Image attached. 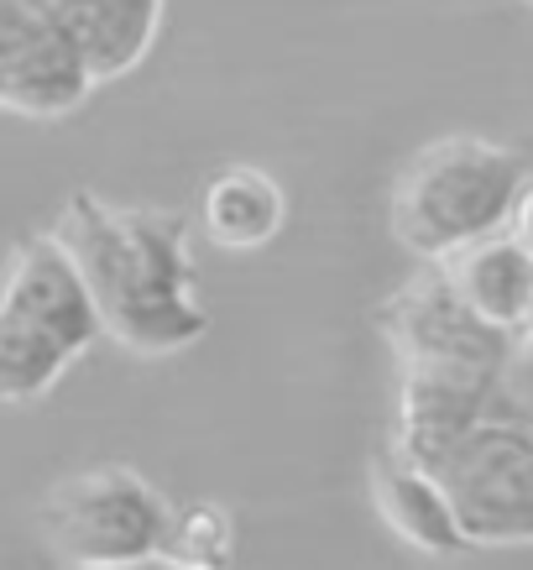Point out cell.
<instances>
[{
	"label": "cell",
	"instance_id": "obj_1",
	"mask_svg": "<svg viewBox=\"0 0 533 570\" xmlns=\"http://www.w3.org/2000/svg\"><path fill=\"white\" fill-rule=\"evenodd\" d=\"M52 236L69 246L116 346L131 356H172L205 341L209 309L199 304L189 220L178 209L110 205L79 189L63 199Z\"/></svg>",
	"mask_w": 533,
	"mask_h": 570
},
{
	"label": "cell",
	"instance_id": "obj_15",
	"mask_svg": "<svg viewBox=\"0 0 533 570\" xmlns=\"http://www.w3.org/2000/svg\"><path fill=\"white\" fill-rule=\"evenodd\" d=\"M141 570H205V566H189V560H172V554H157V560H141Z\"/></svg>",
	"mask_w": 533,
	"mask_h": 570
},
{
	"label": "cell",
	"instance_id": "obj_10",
	"mask_svg": "<svg viewBox=\"0 0 533 570\" xmlns=\"http://www.w3.org/2000/svg\"><path fill=\"white\" fill-rule=\"evenodd\" d=\"M168 0H89L69 17V32L85 52L95 85H116L152 52Z\"/></svg>",
	"mask_w": 533,
	"mask_h": 570
},
{
	"label": "cell",
	"instance_id": "obj_3",
	"mask_svg": "<svg viewBox=\"0 0 533 570\" xmlns=\"http://www.w3.org/2000/svg\"><path fill=\"white\" fill-rule=\"evenodd\" d=\"M105 335L69 246L37 230L0 273V409L48 397Z\"/></svg>",
	"mask_w": 533,
	"mask_h": 570
},
{
	"label": "cell",
	"instance_id": "obj_16",
	"mask_svg": "<svg viewBox=\"0 0 533 570\" xmlns=\"http://www.w3.org/2000/svg\"><path fill=\"white\" fill-rule=\"evenodd\" d=\"M529 6H533V0H529Z\"/></svg>",
	"mask_w": 533,
	"mask_h": 570
},
{
	"label": "cell",
	"instance_id": "obj_5",
	"mask_svg": "<svg viewBox=\"0 0 533 570\" xmlns=\"http://www.w3.org/2000/svg\"><path fill=\"white\" fill-rule=\"evenodd\" d=\"M445 476L450 498L461 508L471 550L492 544H533V430L507 414H492L482 424L440 450L430 461Z\"/></svg>",
	"mask_w": 533,
	"mask_h": 570
},
{
	"label": "cell",
	"instance_id": "obj_7",
	"mask_svg": "<svg viewBox=\"0 0 533 570\" xmlns=\"http://www.w3.org/2000/svg\"><path fill=\"white\" fill-rule=\"evenodd\" d=\"M372 502H377L382 523H387L408 550L434 554V560L471 550L461 508L450 498L445 476L413 445H403L397 434H387L377 445V455H372Z\"/></svg>",
	"mask_w": 533,
	"mask_h": 570
},
{
	"label": "cell",
	"instance_id": "obj_6",
	"mask_svg": "<svg viewBox=\"0 0 533 570\" xmlns=\"http://www.w3.org/2000/svg\"><path fill=\"white\" fill-rule=\"evenodd\" d=\"M85 52L63 21L32 0H0V110L27 121H63L95 95Z\"/></svg>",
	"mask_w": 533,
	"mask_h": 570
},
{
	"label": "cell",
	"instance_id": "obj_12",
	"mask_svg": "<svg viewBox=\"0 0 533 570\" xmlns=\"http://www.w3.org/2000/svg\"><path fill=\"white\" fill-rule=\"evenodd\" d=\"M497 414H507V419H517V424H529V430H533V320L517 330L513 346H507Z\"/></svg>",
	"mask_w": 533,
	"mask_h": 570
},
{
	"label": "cell",
	"instance_id": "obj_14",
	"mask_svg": "<svg viewBox=\"0 0 533 570\" xmlns=\"http://www.w3.org/2000/svg\"><path fill=\"white\" fill-rule=\"evenodd\" d=\"M37 11H48L52 21H63V27H69V17L73 11H79V6H89V0H32Z\"/></svg>",
	"mask_w": 533,
	"mask_h": 570
},
{
	"label": "cell",
	"instance_id": "obj_11",
	"mask_svg": "<svg viewBox=\"0 0 533 570\" xmlns=\"http://www.w3.org/2000/svg\"><path fill=\"white\" fill-rule=\"evenodd\" d=\"M162 554L205 570H230V560H236V519L225 513L220 502H189V508H178Z\"/></svg>",
	"mask_w": 533,
	"mask_h": 570
},
{
	"label": "cell",
	"instance_id": "obj_9",
	"mask_svg": "<svg viewBox=\"0 0 533 570\" xmlns=\"http://www.w3.org/2000/svg\"><path fill=\"white\" fill-rule=\"evenodd\" d=\"M199 225L205 242L230 257H251L261 246H273L288 225V189L277 184L257 163H230L205 184L199 199Z\"/></svg>",
	"mask_w": 533,
	"mask_h": 570
},
{
	"label": "cell",
	"instance_id": "obj_4",
	"mask_svg": "<svg viewBox=\"0 0 533 570\" xmlns=\"http://www.w3.org/2000/svg\"><path fill=\"white\" fill-rule=\"evenodd\" d=\"M172 508L141 471L89 466L73 471L42 498V534L69 570H121L168 550Z\"/></svg>",
	"mask_w": 533,
	"mask_h": 570
},
{
	"label": "cell",
	"instance_id": "obj_8",
	"mask_svg": "<svg viewBox=\"0 0 533 570\" xmlns=\"http://www.w3.org/2000/svg\"><path fill=\"white\" fill-rule=\"evenodd\" d=\"M440 273L450 277V288L465 309L502 335H517L533 320V252L513 236V225L450 252L440 262Z\"/></svg>",
	"mask_w": 533,
	"mask_h": 570
},
{
	"label": "cell",
	"instance_id": "obj_2",
	"mask_svg": "<svg viewBox=\"0 0 533 570\" xmlns=\"http://www.w3.org/2000/svg\"><path fill=\"white\" fill-rule=\"evenodd\" d=\"M529 157L507 141L455 131L403 163L393 184L387 225L413 262H445L450 252L482 242L513 220V205L529 184Z\"/></svg>",
	"mask_w": 533,
	"mask_h": 570
},
{
	"label": "cell",
	"instance_id": "obj_13",
	"mask_svg": "<svg viewBox=\"0 0 533 570\" xmlns=\"http://www.w3.org/2000/svg\"><path fill=\"white\" fill-rule=\"evenodd\" d=\"M507 225H513V236H517V242H523V246L533 252V174H529V184H523V194H517L513 220H507Z\"/></svg>",
	"mask_w": 533,
	"mask_h": 570
}]
</instances>
